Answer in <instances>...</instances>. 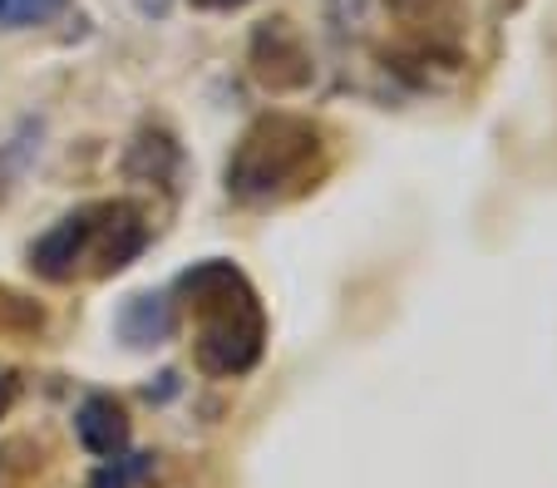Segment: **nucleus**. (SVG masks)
<instances>
[{
    "label": "nucleus",
    "mask_w": 557,
    "mask_h": 488,
    "mask_svg": "<svg viewBox=\"0 0 557 488\" xmlns=\"http://www.w3.org/2000/svg\"><path fill=\"white\" fill-rule=\"evenodd\" d=\"M178 301L193 316V351H198V371L232 380L247 375L262 361L267 346V311L257 301V287L222 256L188 266L178 276Z\"/></svg>",
    "instance_id": "obj_1"
},
{
    "label": "nucleus",
    "mask_w": 557,
    "mask_h": 488,
    "mask_svg": "<svg viewBox=\"0 0 557 488\" xmlns=\"http://www.w3.org/2000/svg\"><path fill=\"white\" fill-rule=\"evenodd\" d=\"M326 173V134L311 118L262 114L227 159V192L247 208L301 198Z\"/></svg>",
    "instance_id": "obj_2"
},
{
    "label": "nucleus",
    "mask_w": 557,
    "mask_h": 488,
    "mask_svg": "<svg viewBox=\"0 0 557 488\" xmlns=\"http://www.w3.org/2000/svg\"><path fill=\"white\" fill-rule=\"evenodd\" d=\"M148 247V223L138 202H95L89 208V276H114Z\"/></svg>",
    "instance_id": "obj_3"
},
{
    "label": "nucleus",
    "mask_w": 557,
    "mask_h": 488,
    "mask_svg": "<svg viewBox=\"0 0 557 488\" xmlns=\"http://www.w3.org/2000/svg\"><path fill=\"white\" fill-rule=\"evenodd\" d=\"M252 75L272 95H292V89L311 85V54H306L301 35L292 30V21H262L252 30Z\"/></svg>",
    "instance_id": "obj_4"
},
{
    "label": "nucleus",
    "mask_w": 557,
    "mask_h": 488,
    "mask_svg": "<svg viewBox=\"0 0 557 488\" xmlns=\"http://www.w3.org/2000/svg\"><path fill=\"white\" fill-rule=\"evenodd\" d=\"M89 262V208L60 217L40 242L30 247V266L45 276V281H74Z\"/></svg>",
    "instance_id": "obj_5"
},
{
    "label": "nucleus",
    "mask_w": 557,
    "mask_h": 488,
    "mask_svg": "<svg viewBox=\"0 0 557 488\" xmlns=\"http://www.w3.org/2000/svg\"><path fill=\"white\" fill-rule=\"evenodd\" d=\"M74 429H79V445L99 459H119L128 449V414L114 395H89L74 414Z\"/></svg>",
    "instance_id": "obj_6"
},
{
    "label": "nucleus",
    "mask_w": 557,
    "mask_h": 488,
    "mask_svg": "<svg viewBox=\"0 0 557 488\" xmlns=\"http://www.w3.org/2000/svg\"><path fill=\"white\" fill-rule=\"evenodd\" d=\"M114 326L134 351H148V346H163V340L173 336L178 316H173V301L163 297V291H138V297H128L124 306H119Z\"/></svg>",
    "instance_id": "obj_7"
},
{
    "label": "nucleus",
    "mask_w": 557,
    "mask_h": 488,
    "mask_svg": "<svg viewBox=\"0 0 557 488\" xmlns=\"http://www.w3.org/2000/svg\"><path fill=\"white\" fill-rule=\"evenodd\" d=\"M178 168V149L169 134H138V143L128 149V173L148 183H169V173Z\"/></svg>",
    "instance_id": "obj_8"
},
{
    "label": "nucleus",
    "mask_w": 557,
    "mask_h": 488,
    "mask_svg": "<svg viewBox=\"0 0 557 488\" xmlns=\"http://www.w3.org/2000/svg\"><path fill=\"white\" fill-rule=\"evenodd\" d=\"M40 330H45L40 301L0 281V336H40Z\"/></svg>",
    "instance_id": "obj_9"
},
{
    "label": "nucleus",
    "mask_w": 557,
    "mask_h": 488,
    "mask_svg": "<svg viewBox=\"0 0 557 488\" xmlns=\"http://www.w3.org/2000/svg\"><path fill=\"white\" fill-rule=\"evenodd\" d=\"M70 0H0V25L5 30H21V25H45L54 15H64Z\"/></svg>",
    "instance_id": "obj_10"
},
{
    "label": "nucleus",
    "mask_w": 557,
    "mask_h": 488,
    "mask_svg": "<svg viewBox=\"0 0 557 488\" xmlns=\"http://www.w3.org/2000/svg\"><path fill=\"white\" fill-rule=\"evenodd\" d=\"M148 459L153 454H119V459H104V468L95 474L89 488H134V478L148 474Z\"/></svg>",
    "instance_id": "obj_11"
},
{
    "label": "nucleus",
    "mask_w": 557,
    "mask_h": 488,
    "mask_svg": "<svg viewBox=\"0 0 557 488\" xmlns=\"http://www.w3.org/2000/svg\"><path fill=\"white\" fill-rule=\"evenodd\" d=\"M15 395H21V375H15V371H0V420L11 414Z\"/></svg>",
    "instance_id": "obj_12"
},
{
    "label": "nucleus",
    "mask_w": 557,
    "mask_h": 488,
    "mask_svg": "<svg viewBox=\"0 0 557 488\" xmlns=\"http://www.w3.org/2000/svg\"><path fill=\"white\" fill-rule=\"evenodd\" d=\"M198 11H237V5H247V0H193Z\"/></svg>",
    "instance_id": "obj_13"
}]
</instances>
